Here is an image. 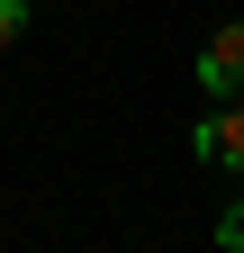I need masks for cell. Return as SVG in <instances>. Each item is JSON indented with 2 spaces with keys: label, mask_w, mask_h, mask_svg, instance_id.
<instances>
[{
  "label": "cell",
  "mask_w": 244,
  "mask_h": 253,
  "mask_svg": "<svg viewBox=\"0 0 244 253\" xmlns=\"http://www.w3.org/2000/svg\"><path fill=\"white\" fill-rule=\"evenodd\" d=\"M199 154L244 172V100H217V118H199Z\"/></svg>",
  "instance_id": "obj_2"
},
{
  "label": "cell",
  "mask_w": 244,
  "mask_h": 253,
  "mask_svg": "<svg viewBox=\"0 0 244 253\" xmlns=\"http://www.w3.org/2000/svg\"><path fill=\"white\" fill-rule=\"evenodd\" d=\"M18 27H27V0H0V54L18 45Z\"/></svg>",
  "instance_id": "obj_3"
},
{
  "label": "cell",
  "mask_w": 244,
  "mask_h": 253,
  "mask_svg": "<svg viewBox=\"0 0 244 253\" xmlns=\"http://www.w3.org/2000/svg\"><path fill=\"white\" fill-rule=\"evenodd\" d=\"M217 244H226V253H244V199H235V208L217 217Z\"/></svg>",
  "instance_id": "obj_4"
},
{
  "label": "cell",
  "mask_w": 244,
  "mask_h": 253,
  "mask_svg": "<svg viewBox=\"0 0 244 253\" xmlns=\"http://www.w3.org/2000/svg\"><path fill=\"white\" fill-rule=\"evenodd\" d=\"M199 82L217 90V100H244V18H226L217 37L199 45Z\"/></svg>",
  "instance_id": "obj_1"
}]
</instances>
